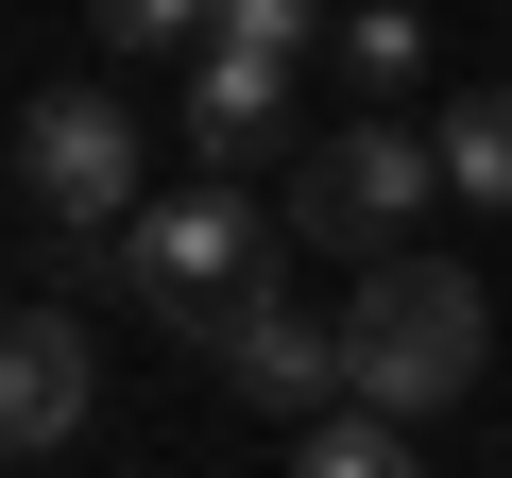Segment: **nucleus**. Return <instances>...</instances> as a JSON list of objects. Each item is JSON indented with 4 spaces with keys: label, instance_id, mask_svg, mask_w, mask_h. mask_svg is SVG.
<instances>
[{
    "label": "nucleus",
    "instance_id": "nucleus-10",
    "mask_svg": "<svg viewBox=\"0 0 512 478\" xmlns=\"http://www.w3.org/2000/svg\"><path fill=\"white\" fill-rule=\"evenodd\" d=\"M291 478H427V461H410V427L376 410V427H308V444H291Z\"/></svg>",
    "mask_w": 512,
    "mask_h": 478
},
{
    "label": "nucleus",
    "instance_id": "nucleus-2",
    "mask_svg": "<svg viewBox=\"0 0 512 478\" xmlns=\"http://www.w3.org/2000/svg\"><path fill=\"white\" fill-rule=\"evenodd\" d=\"M256 274H274V222H256L222 171H205V188H171V205H120V291H137L171 342H205Z\"/></svg>",
    "mask_w": 512,
    "mask_h": 478
},
{
    "label": "nucleus",
    "instance_id": "nucleus-3",
    "mask_svg": "<svg viewBox=\"0 0 512 478\" xmlns=\"http://www.w3.org/2000/svg\"><path fill=\"white\" fill-rule=\"evenodd\" d=\"M427 205H444V137H410V120H342V137L291 171V222H308V239H359V257H393Z\"/></svg>",
    "mask_w": 512,
    "mask_h": 478
},
{
    "label": "nucleus",
    "instance_id": "nucleus-5",
    "mask_svg": "<svg viewBox=\"0 0 512 478\" xmlns=\"http://www.w3.org/2000/svg\"><path fill=\"white\" fill-rule=\"evenodd\" d=\"M205 342H222V376H239L256 410H342V308H308V291H274V274H256Z\"/></svg>",
    "mask_w": 512,
    "mask_h": 478
},
{
    "label": "nucleus",
    "instance_id": "nucleus-6",
    "mask_svg": "<svg viewBox=\"0 0 512 478\" xmlns=\"http://www.w3.org/2000/svg\"><path fill=\"white\" fill-rule=\"evenodd\" d=\"M86 410H103L86 325H69V308H0V461H52Z\"/></svg>",
    "mask_w": 512,
    "mask_h": 478
},
{
    "label": "nucleus",
    "instance_id": "nucleus-8",
    "mask_svg": "<svg viewBox=\"0 0 512 478\" xmlns=\"http://www.w3.org/2000/svg\"><path fill=\"white\" fill-rule=\"evenodd\" d=\"M444 188L461 205H512V86H461L444 103Z\"/></svg>",
    "mask_w": 512,
    "mask_h": 478
},
{
    "label": "nucleus",
    "instance_id": "nucleus-7",
    "mask_svg": "<svg viewBox=\"0 0 512 478\" xmlns=\"http://www.w3.org/2000/svg\"><path fill=\"white\" fill-rule=\"evenodd\" d=\"M256 137H291V52H239V35H188V154H256Z\"/></svg>",
    "mask_w": 512,
    "mask_h": 478
},
{
    "label": "nucleus",
    "instance_id": "nucleus-9",
    "mask_svg": "<svg viewBox=\"0 0 512 478\" xmlns=\"http://www.w3.org/2000/svg\"><path fill=\"white\" fill-rule=\"evenodd\" d=\"M342 69L359 86H410L427 69V18H410V0H342Z\"/></svg>",
    "mask_w": 512,
    "mask_h": 478
},
{
    "label": "nucleus",
    "instance_id": "nucleus-1",
    "mask_svg": "<svg viewBox=\"0 0 512 478\" xmlns=\"http://www.w3.org/2000/svg\"><path fill=\"white\" fill-rule=\"evenodd\" d=\"M478 359H495V291H478V274H444V257H410V239L342 291V393H359V410L427 427V410H461V393H478Z\"/></svg>",
    "mask_w": 512,
    "mask_h": 478
},
{
    "label": "nucleus",
    "instance_id": "nucleus-11",
    "mask_svg": "<svg viewBox=\"0 0 512 478\" xmlns=\"http://www.w3.org/2000/svg\"><path fill=\"white\" fill-rule=\"evenodd\" d=\"M205 35H239V52H291V69H308V35H325V0H205Z\"/></svg>",
    "mask_w": 512,
    "mask_h": 478
},
{
    "label": "nucleus",
    "instance_id": "nucleus-4",
    "mask_svg": "<svg viewBox=\"0 0 512 478\" xmlns=\"http://www.w3.org/2000/svg\"><path fill=\"white\" fill-rule=\"evenodd\" d=\"M18 188H35L69 239H120V205H137V120H120L103 86H52V103L18 120Z\"/></svg>",
    "mask_w": 512,
    "mask_h": 478
},
{
    "label": "nucleus",
    "instance_id": "nucleus-12",
    "mask_svg": "<svg viewBox=\"0 0 512 478\" xmlns=\"http://www.w3.org/2000/svg\"><path fill=\"white\" fill-rule=\"evenodd\" d=\"M86 35H103V52H188L205 0H86Z\"/></svg>",
    "mask_w": 512,
    "mask_h": 478
}]
</instances>
